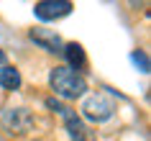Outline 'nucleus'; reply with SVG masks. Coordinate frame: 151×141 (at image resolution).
<instances>
[{
	"instance_id": "11",
	"label": "nucleus",
	"mask_w": 151,
	"mask_h": 141,
	"mask_svg": "<svg viewBox=\"0 0 151 141\" xmlns=\"http://www.w3.org/2000/svg\"><path fill=\"white\" fill-rule=\"evenodd\" d=\"M3 59H5V54H3V51H0V62H3Z\"/></svg>"
},
{
	"instance_id": "8",
	"label": "nucleus",
	"mask_w": 151,
	"mask_h": 141,
	"mask_svg": "<svg viewBox=\"0 0 151 141\" xmlns=\"http://www.w3.org/2000/svg\"><path fill=\"white\" fill-rule=\"evenodd\" d=\"M0 87L8 90V93L18 90V87H21V72H18L16 67H10V64H3V67H0Z\"/></svg>"
},
{
	"instance_id": "10",
	"label": "nucleus",
	"mask_w": 151,
	"mask_h": 141,
	"mask_svg": "<svg viewBox=\"0 0 151 141\" xmlns=\"http://www.w3.org/2000/svg\"><path fill=\"white\" fill-rule=\"evenodd\" d=\"M46 108H51L54 113H62V108H64V105H62L59 100H56V98H46Z\"/></svg>"
},
{
	"instance_id": "7",
	"label": "nucleus",
	"mask_w": 151,
	"mask_h": 141,
	"mask_svg": "<svg viewBox=\"0 0 151 141\" xmlns=\"http://www.w3.org/2000/svg\"><path fill=\"white\" fill-rule=\"evenodd\" d=\"M62 54H64V59H67V64H69V69H74V72L85 69L87 56H85V49H82L80 44H64Z\"/></svg>"
},
{
	"instance_id": "4",
	"label": "nucleus",
	"mask_w": 151,
	"mask_h": 141,
	"mask_svg": "<svg viewBox=\"0 0 151 141\" xmlns=\"http://www.w3.org/2000/svg\"><path fill=\"white\" fill-rule=\"evenodd\" d=\"M72 5L69 0H39L33 5V16L39 21H59V18L69 16L72 13Z\"/></svg>"
},
{
	"instance_id": "6",
	"label": "nucleus",
	"mask_w": 151,
	"mask_h": 141,
	"mask_svg": "<svg viewBox=\"0 0 151 141\" xmlns=\"http://www.w3.org/2000/svg\"><path fill=\"white\" fill-rule=\"evenodd\" d=\"M28 39L33 41V44H39L41 49H46V51H51V54H62V49H64V41L62 36L56 31H51V28H31L28 31Z\"/></svg>"
},
{
	"instance_id": "5",
	"label": "nucleus",
	"mask_w": 151,
	"mask_h": 141,
	"mask_svg": "<svg viewBox=\"0 0 151 141\" xmlns=\"http://www.w3.org/2000/svg\"><path fill=\"white\" fill-rule=\"evenodd\" d=\"M59 116L64 118V126H67V133H69L72 141H95V139H92V131L85 126V121H82V118L77 116L72 108H67V105H64Z\"/></svg>"
},
{
	"instance_id": "3",
	"label": "nucleus",
	"mask_w": 151,
	"mask_h": 141,
	"mask_svg": "<svg viewBox=\"0 0 151 141\" xmlns=\"http://www.w3.org/2000/svg\"><path fill=\"white\" fill-rule=\"evenodd\" d=\"M113 113H115V105L105 95H90L82 103V116L92 123H105L108 118H113Z\"/></svg>"
},
{
	"instance_id": "2",
	"label": "nucleus",
	"mask_w": 151,
	"mask_h": 141,
	"mask_svg": "<svg viewBox=\"0 0 151 141\" xmlns=\"http://www.w3.org/2000/svg\"><path fill=\"white\" fill-rule=\"evenodd\" d=\"M0 123L8 133L21 136V133L33 128V116L28 108H3L0 110Z\"/></svg>"
},
{
	"instance_id": "9",
	"label": "nucleus",
	"mask_w": 151,
	"mask_h": 141,
	"mask_svg": "<svg viewBox=\"0 0 151 141\" xmlns=\"http://www.w3.org/2000/svg\"><path fill=\"white\" fill-rule=\"evenodd\" d=\"M131 62L138 67V72H143V74L149 72V56H146V51H141V49L133 51V54H131Z\"/></svg>"
},
{
	"instance_id": "1",
	"label": "nucleus",
	"mask_w": 151,
	"mask_h": 141,
	"mask_svg": "<svg viewBox=\"0 0 151 141\" xmlns=\"http://www.w3.org/2000/svg\"><path fill=\"white\" fill-rule=\"evenodd\" d=\"M49 85L64 100H77L87 93V80L69 67H54L49 72Z\"/></svg>"
}]
</instances>
